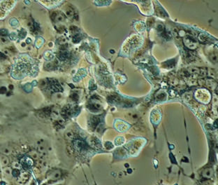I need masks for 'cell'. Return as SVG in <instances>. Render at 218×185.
<instances>
[{
    "label": "cell",
    "mask_w": 218,
    "mask_h": 185,
    "mask_svg": "<svg viewBox=\"0 0 218 185\" xmlns=\"http://www.w3.org/2000/svg\"><path fill=\"white\" fill-rule=\"evenodd\" d=\"M47 9H53L58 6L64 0H35Z\"/></svg>",
    "instance_id": "6da1fadb"
},
{
    "label": "cell",
    "mask_w": 218,
    "mask_h": 185,
    "mask_svg": "<svg viewBox=\"0 0 218 185\" xmlns=\"http://www.w3.org/2000/svg\"><path fill=\"white\" fill-rule=\"evenodd\" d=\"M21 164L25 169H28L34 163L33 159L31 157H24L21 159Z\"/></svg>",
    "instance_id": "7a4b0ae2"
},
{
    "label": "cell",
    "mask_w": 218,
    "mask_h": 185,
    "mask_svg": "<svg viewBox=\"0 0 218 185\" xmlns=\"http://www.w3.org/2000/svg\"><path fill=\"white\" fill-rule=\"evenodd\" d=\"M74 146H75V148H76L77 149H83L85 146V143L82 140H76V141H74Z\"/></svg>",
    "instance_id": "3957f363"
},
{
    "label": "cell",
    "mask_w": 218,
    "mask_h": 185,
    "mask_svg": "<svg viewBox=\"0 0 218 185\" xmlns=\"http://www.w3.org/2000/svg\"><path fill=\"white\" fill-rule=\"evenodd\" d=\"M61 176V173L59 170H55V172H53V174H51V179H54V180H56V179H58Z\"/></svg>",
    "instance_id": "277c9868"
},
{
    "label": "cell",
    "mask_w": 218,
    "mask_h": 185,
    "mask_svg": "<svg viewBox=\"0 0 218 185\" xmlns=\"http://www.w3.org/2000/svg\"><path fill=\"white\" fill-rule=\"evenodd\" d=\"M127 117L128 119L131 120V121H136L137 119H138V116H137V114H133V113L127 114Z\"/></svg>",
    "instance_id": "5b68a950"
},
{
    "label": "cell",
    "mask_w": 218,
    "mask_h": 185,
    "mask_svg": "<svg viewBox=\"0 0 218 185\" xmlns=\"http://www.w3.org/2000/svg\"><path fill=\"white\" fill-rule=\"evenodd\" d=\"M0 161H1V163H2V165H3V166H6L7 165L9 164V158H8V157H6V156H2L1 157V160H0Z\"/></svg>",
    "instance_id": "8992f818"
},
{
    "label": "cell",
    "mask_w": 218,
    "mask_h": 185,
    "mask_svg": "<svg viewBox=\"0 0 218 185\" xmlns=\"http://www.w3.org/2000/svg\"><path fill=\"white\" fill-rule=\"evenodd\" d=\"M30 156L31 158H32V159H35V160H36V159H38L39 158V155H38V152H36V151H31L30 152Z\"/></svg>",
    "instance_id": "52a82bcc"
},
{
    "label": "cell",
    "mask_w": 218,
    "mask_h": 185,
    "mask_svg": "<svg viewBox=\"0 0 218 185\" xmlns=\"http://www.w3.org/2000/svg\"><path fill=\"white\" fill-rule=\"evenodd\" d=\"M43 164V161L42 160L41 158H38V159H37V161H36V165L37 167L38 168L42 167Z\"/></svg>",
    "instance_id": "ba28073f"
},
{
    "label": "cell",
    "mask_w": 218,
    "mask_h": 185,
    "mask_svg": "<svg viewBox=\"0 0 218 185\" xmlns=\"http://www.w3.org/2000/svg\"><path fill=\"white\" fill-rule=\"evenodd\" d=\"M11 174H13V175L14 177H18L20 175L19 170H18V169H16V168H14V170H12Z\"/></svg>",
    "instance_id": "9c48e42d"
},
{
    "label": "cell",
    "mask_w": 218,
    "mask_h": 185,
    "mask_svg": "<svg viewBox=\"0 0 218 185\" xmlns=\"http://www.w3.org/2000/svg\"><path fill=\"white\" fill-rule=\"evenodd\" d=\"M20 175L22 179H24L25 181H26L27 179L29 178V174H28V173H22V174H20Z\"/></svg>",
    "instance_id": "30bf717a"
},
{
    "label": "cell",
    "mask_w": 218,
    "mask_h": 185,
    "mask_svg": "<svg viewBox=\"0 0 218 185\" xmlns=\"http://www.w3.org/2000/svg\"><path fill=\"white\" fill-rule=\"evenodd\" d=\"M4 172L5 174H6V175H11L12 173V170L10 168H5L4 169Z\"/></svg>",
    "instance_id": "8fae6325"
},
{
    "label": "cell",
    "mask_w": 218,
    "mask_h": 185,
    "mask_svg": "<svg viewBox=\"0 0 218 185\" xmlns=\"http://www.w3.org/2000/svg\"><path fill=\"white\" fill-rule=\"evenodd\" d=\"M74 137V135L71 132H68L66 133V137L67 138L68 140H70V139H72Z\"/></svg>",
    "instance_id": "7c38bea8"
},
{
    "label": "cell",
    "mask_w": 218,
    "mask_h": 185,
    "mask_svg": "<svg viewBox=\"0 0 218 185\" xmlns=\"http://www.w3.org/2000/svg\"><path fill=\"white\" fill-rule=\"evenodd\" d=\"M2 152H3V154H4L8 155V154H9L11 153V150H10V149L8 148V147H6V148H4V149L2 150Z\"/></svg>",
    "instance_id": "4fadbf2b"
},
{
    "label": "cell",
    "mask_w": 218,
    "mask_h": 185,
    "mask_svg": "<svg viewBox=\"0 0 218 185\" xmlns=\"http://www.w3.org/2000/svg\"><path fill=\"white\" fill-rule=\"evenodd\" d=\"M38 151L39 152H43L45 151V146L42 144H40L38 146Z\"/></svg>",
    "instance_id": "5bb4252c"
},
{
    "label": "cell",
    "mask_w": 218,
    "mask_h": 185,
    "mask_svg": "<svg viewBox=\"0 0 218 185\" xmlns=\"http://www.w3.org/2000/svg\"><path fill=\"white\" fill-rule=\"evenodd\" d=\"M13 166L14 167V168H16V169H19L20 167V164H19L18 163H16V162H15V163H13Z\"/></svg>",
    "instance_id": "9a60e30c"
}]
</instances>
